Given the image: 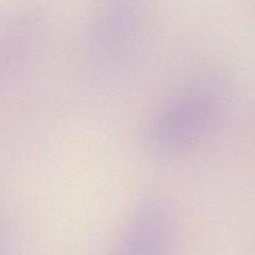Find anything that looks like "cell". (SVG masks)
<instances>
[{"instance_id": "cell-3", "label": "cell", "mask_w": 255, "mask_h": 255, "mask_svg": "<svg viewBox=\"0 0 255 255\" xmlns=\"http://www.w3.org/2000/svg\"><path fill=\"white\" fill-rule=\"evenodd\" d=\"M166 216L157 204L149 203L139 211L127 236L129 252L148 253L159 252L166 244Z\"/></svg>"}, {"instance_id": "cell-1", "label": "cell", "mask_w": 255, "mask_h": 255, "mask_svg": "<svg viewBox=\"0 0 255 255\" xmlns=\"http://www.w3.org/2000/svg\"><path fill=\"white\" fill-rule=\"evenodd\" d=\"M227 85L217 75L199 77L153 120L144 138L162 156L181 153L216 125L227 102Z\"/></svg>"}, {"instance_id": "cell-2", "label": "cell", "mask_w": 255, "mask_h": 255, "mask_svg": "<svg viewBox=\"0 0 255 255\" xmlns=\"http://www.w3.org/2000/svg\"><path fill=\"white\" fill-rule=\"evenodd\" d=\"M127 5L111 7L95 21L91 34L92 56L100 66L124 65L142 46L144 22Z\"/></svg>"}]
</instances>
